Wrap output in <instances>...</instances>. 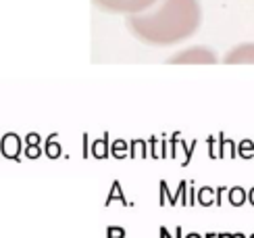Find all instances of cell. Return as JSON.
I'll return each mask as SVG.
<instances>
[{
  "label": "cell",
  "mask_w": 254,
  "mask_h": 238,
  "mask_svg": "<svg viewBox=\"0 0 254 238\" xmlns=\"http://www.w3.org/2000/svg\"><path fill=\"white\" fill-rule=\"evenodd\" d=\"M248 238H254V234H250V236H248Z\"/></svg>",
  "instance_id": "cell-16"
},
{
  "label": "cell",
  "mask_w": 254,
  "mask_h": 238,
  "mask_svg": "<svg viewBox=\"0 0 254 238\" xmlns=\"http://www.w3.org/2000/svg\"><path fill=\"white\" fill-rule=\"evenodd\" d=\"M234 238H248L246 234H242V232H238V234H234Z\"/></svg>",
  "instance_id": "cell-15"
},
{
  "label": "cell",
  "mask_w": 254,
  "mask_h": 238,
  "mask_svg": "<svg viewBox=\"0 0 254 238\" xmlns=\"http://www.w3.org/2000/svg\"><path fill=\"white\" fill-rule=\"evenodd\" d=\"M125 230L121 228V226H109L107 228V238H125Z\"/></svg>",
  "instance_id": "cell-8"
},
{
  "label": "cell",
  "mask_w": 254,
  "mask_h": 238,
  "mask_svg": "<svg viewBox=\"0 0 254 238\" xmlns=\"http://www.w3.org/2000/svg\"><path fill=\"white\" fill-rule=\"evenodd\" d=\"M246 190H242V188H231L229 190V203L234 205V207H242V205L246 203Z\"/></svg>",
  "instance_id": "cell-6"
},
{
  "label": "cell",
  "mask_w": 254,
  "mask_h": 238,
  "mask_svg": "<svg viewBox=\"0 0 254 238\" xmlns=\"http://www.w3.org/2000/svg\"><path fill=\"white\" fill-rule=\"evenodd\" d=\"M204 238H219V234H217V232H208Z\"/></svg>",
  "instance_id": "cell-13"
},
{
  "label": "cell",
  "mask_w": 254,
  "mask_h": 238,
  "mask_svg": "<svg viewBox=\"0 0 254 238\" xmlns=\"http://www.w3.org/2000/svg\"><path fill=\"white\" fill-rule=\"evenodd\" d=\"M202 19L198 0H158L146 13L127 17V29L152 46H171L196 34Z\"/></svg>",
  "instance_id": "cell-1"
},
{
  "label": "cell",
  "mask_w": 254,
  "mask_h": 238,
  "mask_svg": "<svg viewBox=\"0 0 254 238\" xmlns=\"http://www.w3.org/2000/svg\"><path fill=\"white\" fill-rule=\"evenodd\" d=\"M219 238H234V234H231V232H221Z\"/></svg>",
  "instance_id": "cell-11"
},
{
  "label": "cell",
  "mask_w": 254,
  "mask_h": 238,
  "mask_svg": "<svg viewBox=\"0 0 254 238\" xmlns=\"http://www.w3.org/2000/svg\"><path fill=\"white\" fill-rule=\"evenodd\" d=\"M184 238H202V236H200L198 232H190L188 236H184Z\"/></svg>",
  "instance_id": "cell-12"
},
{
  "label": "cell",
  "mask_w": 254,
  "mask_h": 238,
  "mask_svg": "<svg viewBox=\"0 0 254 238\" xmlns=\"http://www.w3.org/2000/svg\"><path fill=\"white\" fill-rule=\"evenodd\" d=\"M219 59L210 48H202V46H192L186 50H179L177 55L169 57L167 63L169 65H215Z\"/></svg>",
  "instance_id": "cell-3"
},
{
  "label": "cell",
  "mask_w": 254,
  "mask_h": 238,
  "mask_svg": "<svg viewBox=\"0 0 254 238\" xmlns=\"http://www.w3.org/2000/svg\"><path fill=\"white\" fill-rule=\"evenodd\" d=\"M113 201H121V203L125 205V207L129 205V203L125 201V197H123V190H121V186H119V182H115V184H113V190H111L109 199H107V205H111Z\"/></svg>",
  "instance_id": "cell-7"
},
{
  "label": "cell",
  "mask_w": 254,
  "mask_h": 238,
  "mask_svg": "<svg viewBox=\"0 0 254 238\" xmlns=\"http://www.w3.org/2000/svg\"><path fill=\"white\" fill-rule=\"evenodd\" d=\"M248 201H250V203H252V205H254V188H252V190H250V197H248Z\"/></svg>",
  "instance_id": "cell-14"
},
{
  "label": "cell",
  "mask_w": 254,
  "mask_h": 238,
  "mask_svg": "<svg viewBox=\"0 0 254 238\" xmlns=\"http://www.w3.org/2000/svg\"><path fill=\"white\" fill-rule=\"evenodd\" d=\"M167 201L171 203V201H173V194H169L167 184L163 182V184H161V205H167Z\"/></svg>",
  "instance_id": "cell-9"
},
{
  "label": "cell",
  "mask_w": 254,
  "mask_h": 238,
  "mask_svg": "<svg viewBox=\"0 0 254 238\" xmlns=\"http://www.w3.org/2000/svg\"><path fill=\"white\" fill-rule=\"evenodd\" d=\"M158 234H161V238H175V234L171 236V232H169L167 228H161V230H158Z\"/></svg>",
  "instance_id": "cell-10"
},
{
  "label": "cell",
  "mask_w": 254,
  "mask_h": 238,
  "mask_svg": "<svg viewBox=\"0 0 254 238\" xmlns=\"http://www.w3.org/2000/svg\"><path fill=\"white\" fill-rule=\"evenodd\" d=\"M198 203L202 205V207H210L213 203H217V199H215V190L213 188H200L198 190Z\"/></svg>",
  "instance_id": "cell-5"
},
{
  "label": "cell",
  "mask_w": 254,
  "mask_h": 238,
  "mask_svg": "<svg viewBox=\"0 0 254 238\" xmlns=\"http://www.w3.org/2000/svg\"><path fill=\"white\" fill-rule=\"evenodd\" d=\"M158 0H94V4L98 8L107 10V13L115 15H140L146 13L148 8H152Z\"/></svg>",
  "instance_id": "cell-2"
},
{
  "label": "cell",
  "mask_w": 254,
  "mask_h": 238,
  "mask_svg": "<svg viewBox=\"0 0 254 238\" xmlns=\"http://www.w3.org/2000/svg\"><path fill=\"white\" fill-rule=\"evenodd\" d=\"M227 65H238V63H254V44H240L231 48L223 57Z\"/></svg>",
  "instance_id": "cell-4"
}]
</instances>
